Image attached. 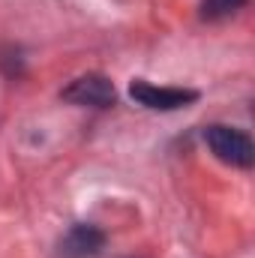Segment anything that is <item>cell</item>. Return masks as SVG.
Segmentation results:
<instances>
[{"mask_svg": "<svg viewBox=\"0 0 255 258\" xmlns=\"http://www.w3.org/2000/svg\"><path fill=\"white\" fill-rule=\"evenodd\" d=\"M102 246H105V234L90 222H78L60 240V258H96Z\"/></svg>", "mask_w": 255, "mask_h": 258, "instance_id": "cell-4", "label": "cell"}, {"mask_svg": "<svg viewBox=\"0 0 255 258\" xmlns=\"http://www.w3.org/2000/svg\"><path fill=\"white\" fill-rule=\"evenodd\" d=\"M129 96L150 108V111H177V108H186L198 99V90H189V87H156L144 78H135L129 84Z\"/></svg>", "mask_w": 255, "mask_h": 258, "instance_id": "cell-2", "label": "cell"}, {"mask_svg": "<svg viewBox=\"0 0 255 258\" xmlns=\"http://www.w3.org/2000/svg\"><path fill=\"white\" fill-rule=\"evenodd\" d=\"M204 141H207V147L213 150V156L219 162L234 165V168H252L255 144L243 129L225 126V123H213V126L204 129Z\"/></svg>", "mask_w": 255, "mask_h": 258, "instance_id": "cell-1", "label": "cell"}, {"mask_svg": "<svg viewBox=\"0 0 255 258\" xmlns=\"http://www.w3.org/2000/svg\"><path fill=\"white\" fill-rule=\"evenodd\" d=\"M60 96L72 105H90V108H111L117 102L114 84L99 72H87V75L75 78Z\"/></svg>", "mask_w": 255, "mask_h": 258, "instance_id": "cell-3", "label": "cell"}, {"mask_svg": "<svg viewBox=\"0 0 255 258\" xmlns=\"http://www.w3.org/2000/svg\"><path fill=\"white\" fill-rule=\"evenodd\" d=\"M246 0H201V15L204 18H225L237 12Z\"/></svg>", "mask_w": 255, "mask_h": 258, "instance_id": "cell-5", "label": "cell"}]
</instances>
